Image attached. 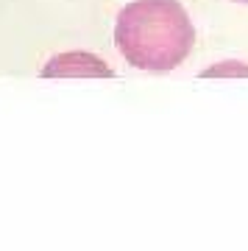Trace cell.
<instances>
[{
    "instance_id": "obj_1",
    "label": "cell",
    "mask_w": 248,
    "mask_h": 251,
    "mask_svg": "<svg viewBox=\"0 0 248 251\" xmlns=\"http://www.w3.org/2000/svg\"><path fill=\"white\" fill-rule=\"evenodd\" d=\"M115 45L131 67L168 73L190 56L195 28L176 0H134L117 14Z\"/></svg>"
},
{
    "instance_id": "obj_2",
    "label": "cell",
    "mask_w": 248,
    "mask_h": 251,
    "mask_svg": "<svg viewBox=\"0 0 248 251\" xmlns=\"http://www.w3.org/2000/svg\"><path fill=\"white\" fill-rule=\"evenodd\" d=\"M45 78L53 75H115L109 64H103L98 56L84 53V50H73V53H59L42 67Z\"/></svg>"
},
{
    "instance_id": "obj_3",
    "label": "cell",
    "mask_w": 248,
    "mask_h": 251,
    "mask_svg": "<svg viewBox=\"0 0 248 251\" xmlns=\"http://www.w3.org/2000/svg\"><path fill=\"white\" fill-rule=\"evenodd\" d=\"M204 75H248V64H237V62H223V64H215Z\"/></svg>"
},
{
    "instance_id": "obj_4",
    "label": "cell",
    "mask_w": 248,
    "mask_h": 251,
    "mask_svg": "<svg viewBox=\"0 0 248 251\" xmlns=\"http://www.w3.org/2000/svg\"><path fill=\"white\" fill-rule=\"evenodd\" d=\"M234 3H246V6H248V0H234Z\"/></svg>"
}]
</instances>
